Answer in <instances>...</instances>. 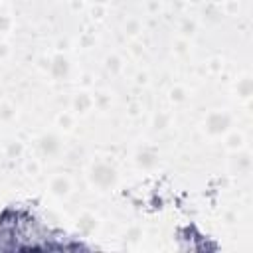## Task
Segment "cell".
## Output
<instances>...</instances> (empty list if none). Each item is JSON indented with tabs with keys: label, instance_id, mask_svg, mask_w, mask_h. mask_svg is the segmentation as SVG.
I'll list each match as a JSON object with an SVG mask.
<instances>
[{
	"label": "cell",
	"instance_id": "obj_1",
	"mask_svg": "<svg viewBox=\"0 0 253 253\" xmlns=\"http://www.w3.org/2000/svg\"><path fill=\"white\" fill-rule=\"evenodd\" d=\"M4 28H6V18L2 16V12H0V34L4 32Z\"/></svg>",
	"mask_w": 253,
	"mask_h": 253
}]
</instances>
